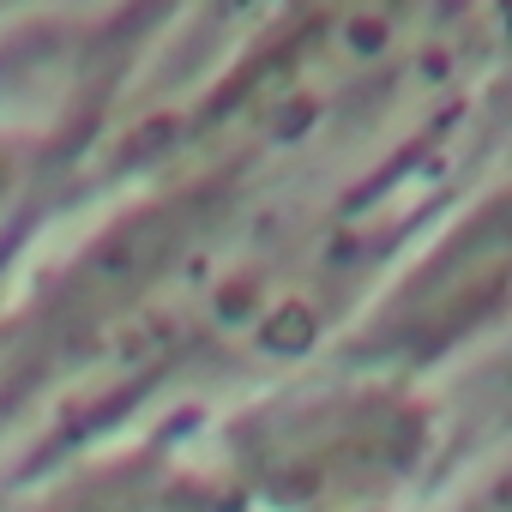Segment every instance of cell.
I'll return each instance as SVG.
<instances>
[{
	"label": "cell",
	"mask_w": 512,
	"mask_h": 512,
	"mask_svg": "<svg viewBox=\"0 0 512 512\" xmlns=\"http://www.w3.org/2000/svg\"><path fill=\"white\" fill-rule=\"evenodd\" d=\"M470 512H512V458H506V464H500V476L476 494V506H470Z\"/></svg>",
	"instance_id": "obj_1"
}]
</instances>
